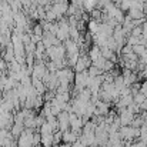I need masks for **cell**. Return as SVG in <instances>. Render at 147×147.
<instances>
[{
    "label": "cell",
    "instance_id": "cell-6",
    "mask_svg": "<svg viewBox=\"0 0 147 147\" xmlns=\"http://www.w3.org/2000/svg\"><path fill=\"white\" fill-rule=\"evenodd\" d=\"M77 139H79V133L71 131L70 129L66 131H61V143H64V144H73Z\"/></svg>",
    "mask_w": 147,
    "mask_h": 147
},
{
    "label": "cell",
    "instance_id": "cell-10",
    "mask_svg": "<svg viewBox=\"0 0 147 147\" xmlns=\"http://www.w3.org/2000/svg\"><path fill=\"white\" fill-rule=\"evenodd\" d=\"M24 130V124H17V123H13V126L10 127V133L14 139H17L20 136V133Z\"/></svg>",
    "mask_w": 147,
    "mask_h": 147
},
{
    "label": "cell",
    "instance_id": "cell-14",
    "mask_svg": "<svg viewBox=\"0 0 147 147\" xmlns=\"http://www.w3.org/2000/svg\"><path fill=\"white\" fill-rule=\"evenodd\" d=\"M32 33H33V34H36V36H40V37H43V33H45V30H43L42 24H40V23H37V24H34V26H33V29H32Z\"/></svg>",
    "mask_w": 147,
    "mask_h": 147
},
{
    "label": "cell",
    "instance_id": "cell-12",
    "mask_svg": "<svg viewBox=\"0 0 147 147\" xmlns=\"http://www.w3.org/2000/svg\"><path fill=\"white\" fill-rule=\"evenodd\" d=\"M131 50H133V53H136L140 57V56H143L147 51V47H146V45H136V46L131 47Z\"/></svg>",
    "mask_w": 147,
    "mask_h": 147
},
{
    "label": "cell",
    "instance_id": "cell-3",
    "mask_svg": "<svg viewBox=\"0 0 147 147\" xmlns=\"http://www.w3.org/2000/svg\"><path fill=\"white\" fill-rule=\"evenodd\" d=\"M13 123H14V116L11 114V111H3L0 114V129L10 130Z\"/></svg>",
    "mask_w": 147,
    "mask_h": 147
},
{
    "label": "cell",
    "instance_id": "cell-21",
    "mask_svg": "<svg viewBox=\"0 0 147 147\" xmlns=\"http://www.w3.org/2000/svg\"><path fill=\"white\" fill-rule=\"evenodd\" d=\"M70 147H86V144H84L83 142H80V140L77 139V140H76V142H74L73 144H70Z\"/></svg>",
    "mask_w": 147,
    "mask_h": 147
},
{
    "label": "cell",
    "instance_id": "cell-8",
    "mask_svg": "<svg viewBox=\"0 0 147 147\" xmlns=\"http://www.w3.org/2000/svg\"><path fill=\"white\" fill-rule=\"evenodd\" d=\"M40 144H42V147H51V146H53V144H54V140H53V133H51V134H42Z\"/></svg>",
    "mask_w": 147,
    "mask_h": 147
},
{
    "label": "cell",
    "instance_id": "cell-13",
    "mask_svg": "<svg viewBox=\"0 0 147 147\" xmlns=\"http://www.w3.org/2000/svg\"><path fill=\"white\" fill-rule=\"evenodd\" d=\"M87 73H89V76H92V77H96V76H98V74H101L103 71L98 69V67H96V66H89L87 67Z\"/></svg>",
    "mask_w": 147,
    "mask_h": 147
},
{
    "label": "cell",
    "instance_id": "cell-19",
    "mask_svg": "<svg viewBox=\"0 0 147 147\" xmlns=\"http://www.w3.org/2000/svg\"><path fill=\"white\" fill-rule=\"evenodd\" d=\"M53 140H54V144H60L61 143V131L60 130H56L53 133Z\"/></svg>",
    "mask_w": 147,
    "mask_h": 147
},
{
    "label": "cell",
    "instance_id": "cell-24",
    "mask_svg": "<svg viewBox=\"0 0 147 147\" xmlns=\"http://www.w3.org/2000/svg\"><path fill=\"white\" fill-rule=\"evenodd\" d=\"M146 47H147V40H146Z\"/></svg>",
    "mask_w": 147,
    "mask_h": 147
},
{
    "label": "cell",
    "instance_id": "cell-5",
    "mask_svg": "<svg viewBox=\"0 0 147 147\" xmlns=\"http://www.w3.org/2000/svg\"><path fill=\"white\" fill-rule=\"evenodd\" d=\"M67 6H69L67 1H53V4H51V10L57 14V19H61L63 16H66Z\"/></svg>",
    "mask_w": 147,
    "mask_h": 147
},
{
    "label": "cell",
    "instance_id": "cell-4",
    "mask_svg": "<svg viewBox=\"0 0 147 147\" xmlns=\"http://www.w3.org/2000/svg\"><path fill=\"white\" fill-rule=\"evenodd\" d=\"M57 126L60 131H66L70 129V123H69V113L67 111H60L57 116Z\"/></svg>",
    "mask_w": 147,
    "mask_h": 147
},
{
    "label": "cell",
    "instance_id": "cell-7",
    "mask_svg": "<svg viewBox=\"0 0 147 147\" xmlns=\"http://www.w3.org/2000/svg\"><path fill=\"white\" fill-rule=\"evenodd\" d=\"M127 11H129V16L133 20H136V19H144L146 17V14L143 13V9H139V7H130Z\"/></svg>",
    "mask_w": 147,
    "mask_h": 147
},
{
    "label": "cell",
    "instance_id": "cell-11",
    "mask_svg": "<svg viewBox=\"0 0 147 147\" xmlns=\"http://www.w3.org/2000/svg\"><path fill=\"white\" fill-rule=\"evenodd\" d=\"M101 56V51H100V47L97 46H92L90 49H89V57H90V60H92V63L94 61V60H97L98 57Z\"/></svg>",
    "mask_w": 147,
    "mask_h": 147
},
{
    "label": "cell",
    "instance_id": "cell-16",
    "mask_svg": "<svg viewBox=\"0 0 147 147\" xmlns=\"http://www.w3.org/2000/svg\"><path fill=\"white\" fill-rule=\"evenodd\" d=\"M116 67V63H113L111 60H106L104 61V66H103V71H110Z\"/></svg>",
    "mask_w": 147,
    "mask_h": 147
},
{
    "label": "cell",
    "instance_id": "cell-17",
    "mask_svg": "<svg viewBox=\"0 0 147 147\" xmlns=\"http://www.w3.org/2000/svg\"><path fill=\"white\" fill-rule=\"evenodd\" d=\"M104 61H106V59H104L103 56H100L97 60H94V61H93L92 64H93V66H96V67H98V69H100V70L103 71V66H104Z\"/></svg>",
    "mask_w": 147,
    "mask_h": 147
},
{
    "label": "cell",
    "instance_id": "cell-18",
    "mask_svg": "<svg viewBox=\"0 0 147 147\" xmlns=\"http://www.w3.org/2000/svg\"><path fill=\"white\" fill-rule=\"evenodd\" d=\"M142 32H143V27H142V26H134V27L131 29L130 34H131V36H136V37H140V36H142Z\"/></svg>",
    "mask_w": 147,
    "mask_h": 147
},
{
    "label": "cell",
    "instance_id": "cell-15",
    "mask_svg": "<svg viewBox=\"0 0 147 147\" xmlns=\"http://www.w3.org/2000/svg\"><path fill=\"white\" fill-rule=\"evenodd\" d=\"M144 100H146V96H144V94H142L140 92H137L136 94H133V101H134L136 104H142Z\"/></svg>",
    "mask_w": 147,
    "mask_h": 147
},
{
    "label": "cell",
    "instance_id": "cell-25",
    "mask_svg": "<svg viewBox=\"0 0 147 147\" xmlns=\"http://www.w3.org/2000/svg\"><path fill=\"white\" fill-rule=\"evenodd\" d=\"M86 147H92V146H86Z\"/></svg>",
    "mask_w": 147,
    "mask_h": 147
},
{
    "label": "cell",
    "instance_id": "cell-23",
    "mask_svg": "<svg viewBox=\"0 0 147 147\" xmlns=\"http://www.w3.org/2000/svg\"><path fill=\"white\" fill-rule=\"evenodd\" d=\"M142 27H143V29H147V16H146V20H144V23H143Z\"/></svg>",
    "mask_w": 147,
    "mask_h": 147
},
{
    "label": "cell",
    "instance_id": "cell-20",
    "mask_svg": "<svg viewBox=\"0 0 147 147\" xmlns=\"http://www.w3.org/2000/svg\"><path fill=\"white\" fill-rule=\"evenodd\" d=\"M139 92L142 93V94H144L147 98V80H144L142 84H140V89H139Z\"/></svg>",
    "mask_w": 147,
    "mask_h": 147
},
{
    "label": "cell",
    "instance_id": "cell-22",
    "mask_svg": "<svg viewBox=\"0 0 147 147\" xmlns=\"http://www.w3.org/2000/svg\"><path fill=\"white\" fill-rule=\"evenodd\" d=\"M139 106H140V110H142V111L147 110V98L144 100V101H143V103H142V104H139Z\"/></svg>",
    "mask_w": 147,
    "mask_h": 147
},
{
    "label": "cell",
    "instance_id": "cell-2",
    "mask_svg": "<svg viewBox=\"0 0 147 147\" xmlns=\"http://www.w3.org/2000/svg\"><path fill=\"white\" fill-rule=\"evenodd\" d=\"M49 73L47 67H46V63L45 61H36L33 64V70H32V76L33 77H37L40 80H43V77Z\"/></svg>",
    "mask_w": 147,
    "mask_h": 147
},
{
    "label": "cell",
    "instance_id": "cell-1",
    "mask_svg": "<svg viewBox=\"0 0 147 147\" xmlns=\"http://www.w3.org/2000/svg\"><path fill=\"white\" fill-rule=\"evenodd\" d=\"M69 123H70V130L71 131H76V133H82V129H83V119L80 116H77L76 113H69Z\"/></svg>",
    "mask_w": 147,
    "mask_h": 147
},
{
    "label": "cell",
    "instance_id": "cell-9",
    "mask_svg": "<svg viewBox=\"0 0 147 147\" xmlns=\"http://www.w3.org/2000/svg\"><path fill=\"white\" fill-rule=\"evenodd\" d=\"M39 131H40V134H51V133L56 131V129L50 124L49 121H45V123L39 127Z\"/></svg>",
    "mask_w": 147,
    "mask_h": 147
}]
</instances>
